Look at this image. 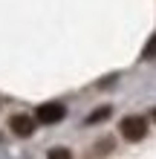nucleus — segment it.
<instances>
[{
	"label": "nucleus",
	"mask_w": 156,
	"mask_h": 159,
	"mask_svg": "<svg viewBox=\"0 0 156 159\" xmlns=\"http://www.w3.org/2000/svg\"><path fill=\"white\" fill-rule=\"evenodd\" d=\"M122 136L127 142H142L145 136H148V121L142 116H127L122 119Z\"/></svg>",
	"instance_id": "f257e3e1"
},
{
	"label": "nucleus",
	"mask_w": 156,
	"mask_h": 159,
	"mask_svg": "<svg viewBox=\"0 0 156 159\" xmlns=\"http://www.w3.org/2000/svg\"><path fill=\"white\" fill-rule=\"evenodd\" d=\"M64 116H67V110H64V104H58V101H47V104H41L38 113H35V119H38L41 125H58Z\"/></svg>",
	"instance_id": "f03ea898"
},
{
	"label": "nucleus",
	"mask_w": 156,
	"mask_h": 159,
	"mask_svg": "<svg viewBox=\"0 0 156 159\" xmlns=\"http://www.w3.org/2000/svg\"><path fill=\"white\" fill-rule=\"evenodd\" d=\"M35 125H38V119H32V116H26V113H17L9 119V127H12V133L15 136H20V139H29L35 133Z\"/></svg>",
	"instance_id": "7ed1b4c3"
},
{
	"label": "nucleus",
	"mask_w": 156,
	"mask_h": 159,
	"mask_svg": "<svg viewBox=\"0 0 156 159\" xmlns=\"http://www.w3.org/2000/svg\"><path fill=\"white\" fill-rule=\"evenodd\" d=\"M47 159H72V153L67 151V148H52Z\"/></svg>",
	"instance_id": "20e7f679"
},
{
	"label": "nucleus",
	"mask_w": 156,
	"mask_h": 159,
	"mask_svg": "<svg viewBox=\"0 0 156 159\" xmlns=\"http://www.w3.org/2000/svg\"><path fill=\"white\" fill-rule=\"evenodd\" d=\"M153 55H156V35L148 41V46H145V52H142V58L148 61V58H153Z\"/></svg>",
	"instance_id": "39448f33"
},
{
	"label": "nucleus",
	"mask_w": 156,
	"mask_h": 159,
	"mask_svg": "<svg viewBox=\"0 0 156 159\" xmlns=\"http://www.w3.org/2000/svg\"><path fill=\"white\" fill-rule=\"evenodd\" d=\"M107 116H110V107H98L96 113H90L87 121H101V119H107Z\"/></svg>",
	"instance_id": "423d86ee"
},
{
	"label": "nucleus",
	"mask_w": 156,
	"mask_h": 159,
	"mask_svg": "<svg viewBox=\"0 0 156 159\" xmlns=\"http://www.w3.org/2000/svg\"><path fill=\"white\" fill-rule=\"evenodd\" d=\"M153 121H156V110H153Z\"/></svg>",
	"instance_id": "0eeeda50"
}]
</instances>
